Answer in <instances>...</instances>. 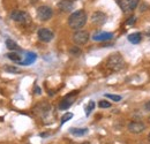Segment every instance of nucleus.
<instances>
[{"mask_svg": "<svg viewBox=\"0 0 150 144\" xmlns=\"http://www.w3.org/2000/svg\"><path fill=\"white\" fill-rule=\"evenodd\" d=\"M71 1H75V0H71Z\"/></svg>", "mask_w": 150, "mask_h": 144, "instance_id": "32", "label": "nucleus"}, {"mask_svg": "<svg viewBox=\"0 0 150 144\" xmlns=\"http://www.w3.org/2000/svg\"><path fill=\"white\" fill-rule=\"evenodd\" d=\"M147 34H148V35H149V36H150V29H149V30H148V32H147Z\"/></svg>", "mask_w": 150, "mask_h": 144, "instance_id": "28", "label": "nucleus"}, {"mask_svg": "<svg viewBox=\"0 0 150 144\" xmlns=\"http://www.w3.org/2000/svg\"><path fill=\"white\" fill-rule=\"evenodd\" d=\"M69 53L72 54V55H75V56H79L80 54L82 53V51H81V49H80V47H77V46H73V47L69 50Z\"/></svg>", "mask_w": 150, "mask_h": 144, "instance_id": "22", "label": "nucleus"}, {"mask_svg": "<svg viewBox=\"0 0 150 144\" xmlns=\"http://www.w3.org/2000/svg\"><path fill=\"white\" fill-rule=\"evenodd\" d=\"M91 22L96 25H103L106 22V15L102 12H95L91 15Z\"/></svg>", "mask_w": 150, "mask_h": 144, "instance_id": "10", "label": "nucleus"}, {"mask_svg": "<svg viewBox=\"0 0 150 144\" xmlns=\"http://www.w3.org/2000/svg\"><path fill=\"white\" fill-rule=\"evenodd\" d=\"M76 95H77V91H73V93L67 95V96L60 102V104H59V109H62V111L68 109V108L73 105V103H74V100H75V96H76Z\"/></svg>", "mask_w": 150, "mask_h": 144, "instance_id": "7", "label": "nucleus"}, {"mask_svg": "<svg viewBox=\"0 0 150 144\" xmlns=\"http://www.w3.org/2000/svg\"><path fill=\"white\" fill-rule=\"evenodd\" d=\"M135 21H136V18H135V16H132V18H129V20L126 22V24H128V25H129V24H133Z\"/></svg>", "mask_w": 150, "mask_h": 144, "instance_id": "25", "label": "nucleus"}, {"mask_svg": "<svg viewBox=\"0 0 150 144\" xmlns=\"http://www.w3.org/2000/svg\"><path fill=\"white\" fill-rule=\"evenodd\" d=\"M35 92L39 95V93H42V90H40V88H38V87H35Z\"/></svg>", "mask_w": 150, "mask_h": 144, "instance_id": "27", "label": "nucleus"}, {"mask_svg": "<svg viewBox=\"0 0 150 144\" xmlns=\"http://www.w3.org/2000/svg\"><path fill=\"white\" fill-rule=\"evenodd\" d=\"M144 109H146V111H148V112H150V100L144 104Z\"/></svg>", "mask_w": 150, "mask_h": 144, "instance_id": "26", "label": "nucleus"}, {"mask_svg": "<svg viewBox=\"0 0 150 144\" xmlns=\"http://www.w3.org/2000/svg\"><path fill=\"white\" fill-rule=\"evenodd\" d=\"M37 35H38L39 40H42V42H44V43H49V42H51V40L53 39V37H54V34H53L50 29H46V28H42V29H39Z\"/></svg>", "mask_w": 150, "mask_h": 144, "instance_id": "8", "label": "nucleus"}, {"mask_svg": "<svg viewBox=\"0 0 150 144\" xmlns=\"http://www.w3.org/2000/svg\"><path fill=\"white\" fill-rule=\"evenodd\" d=\"M7 58L9 59V60H12L13 62H18V64H21L22 62V55L19 54L18 52H11V53H7Z\"/></svg>", "mask_w": 150, "mask_h": 144, "instance_id": "16", "label": "nucleus"}, {"mask_svg": "<svg viewBox=\"0 0 150 144\" xmlns=\"http://www.w3.org/2000/svg\"><path fill=\"white\" fill-rule=\"evenodd\" d=\"M106 67L112 72H120L125 68V60L120 53L111 54L106 60Z\"/></svg>", "mask_w": 150, "mask_h": 144, "instance_id": "2", "label": "nucleus"}, {"mask_svg": "<svg viewBox=\"0 0 150 144\" xmlns=\"http://www.w3.org/2000/svg\"><path fill=\"white\" fill-rule=\"evenodd\" d=\"M69 131L74 136H83L88 134V128H71Z\"/></svg>", "mask_w": 150, "mask_h": 144, "instance_id": "17", "label": "nucleus"}, {"mask_svg": "<svg viewBox=\"0 0 150 144\" xmlns=\"http://www.w3.org/2000/svg\"><path fill=\"white\" fill-rule=\"evenodd\" d=\"M105 97H106V98H109V99H111V100H113V102H120V100H121V96H118V95L106 93V95H105Z\"/></svg>", "mask_w": 150, "mask_h": 144, "instance_id": "23", "label": "nucleus"}, {"mask_svg": "<svg viewBox=\"0 0 150 144\" xmlns=\"http://www.w3.org/2000/svg\"><path fill=\"white\" fill-rule=\"evenodd\" d=\"M98 106L100 108H109L111 107V103H109L108 100H100L98 103Z\"/></svg>", "mask_w": 150, "mask_h": 144, "instance_id": "24", "label": "nucleus"}, {"mask_svg": "<svg viewBox=\"0 0 150 144\" xmlns=\"http://www.w3.org/2000/svg\"><path fill=\"white\" fill-rule=\"evenodd\" d=\"M11 18L18 23H22V24H27L30 22V16L28 15V13L23 12V11H14L11 14Z\"/></svg>", "mask_w": 150, "mask_h": 144, "instance_id": "4", "label": "nucleus"}, {"mask_svg": "<svg viewBox=\"0 0 150 144\" xmlns=\"http://www.w3.org/2000/svg\"><path fill=\"white\" fill-rule=\"evenodd\" d=\"M53 15V11L49 6H40L37 8V18L40 21H49Z\"/></svg>", "mask_w": 150, "mask_h": 144, "instance_id": "5", "label": "nucleus"}, {"mask_svg": "<svg viewBox=\"0 0 150 144\" xmlns=\"http://www.w3.org/2000/svg\"><path fill=\"white\" fill-rule=\"evenodd\" d=\"M89 40V34L84 30H77L73 35V42L76 45H84Z\"/></svg>", "mask_w": 150, "mask_h": 144, "instance_id": "6", "label": "nucleus"}, {"mask_svg": "<svg viewBox=\"0 0 150 144\" xmlns=\"http://www.w3.org/2000/svg\"><path fill=\"white\" fill-rule=\"evenodd\" d=\"M37 55L35 53H28L25 55V60H22L21 65H24V66H28V65H31L33 62H35Z\"/></svg>", "mask_w": 150, "mask_h": 144, "instance_id": "15", "label": "nucleus"}, {"mask_svg": "<svg viewBox=\"0 0 150 144\" xmlns=\"http://www.w3.org/2000/svg\"><path fill=\"white\" fill-rule=\"evenodd\" d=\"M35 111H36V113H38V114H40L43 118L51 111V106L49 105V104H39L37 107L35 108Z\"/></svg>", "mask_w": 150, "mask_h": 144, "instance_id": "13", "label": "nucleus"}, {"mask_svg": "<svg viewBox=\"0 0 150 144\" xmlns=\"http://www.w3.org/2000/svg\"><path fill=\"white\" fill-rule=\"evenodd\" d=\"M148 120H149V122H150V116H149V119H148Z\"/></svg>", "mask_w": 150, "mask_h": 144, "instance_id": "31", "label": "nucleus"}, {"mask_svg": "<svg viewBox=\"0 0 150 144\" xmlns=\"http://www.w3.org/2000/svg\"><path fill=\"white\" fill-rule=\"evenodd\" d=\"M87 13L83 9L76 11L74 13L71 14V16L68 18V25L73 29V30H79L82 27H84L86 22H87Z\"/></svg>", "mask_w": 150, "mask_h": 144, "instance_id": "1", "label": "nucleus"}, {"mask_svg": "<svg viewBox=\"0 0 150 144\" xmlns=\"http://www.w3.org/2000/svg\"><path fill=\"white\" fill-rule=\"evenodd\" d=\"M127 38H128V40L131 42L132 44H139L141 42V39H142V35L140 32H134V34H131Z\"/></svg>", "mask_w": 150, "mask_h": 144, "instance_id": "18", "label": "nucleus"}, {"mask_svg": "<svg viewBox=\"0 0 150 144\" xmlns=\"http://www.w3.org/2000/svg\"><path fill=\"white\" fill-rule=\"evenodd\" d=\"M113 38L112 32H96L93 36V39L95 42H108Z\"/></svg>", "mask_w": 150, "mask_h": 144, "instance_id": "12", "label": "nucleus"}, {"mask_svg": "<svg viewBox=\"0 0 150 144\" xmlns=\"http://www.w3.org/2000/svg\"><path fill=\"white\" fill-rule=\"evenodd\" d=\"M146 129V125L140 121H132L128 124V130L132 134H141Z\"/></svg>", "mask_w": 150, "mask_h": 144, "instance_id": "9", "label": "nucleus"}, {"mask_svg": "<svg viewBox=\"0 0 150 144\" xmlns=\"http://www.w3.org/2000/svg\"><path fill=\"white\" fill-rule=\"evenodd\" d=\"M0 121H4V118H0Z\"/></svg>", "mask_w": 150, "mask_h": 144, "instance_id": "29", "label": "nucleus"}, {"mask_svg": "<svg viewBox=\"0 0 150 144\" xmlns=\"http://www.w3.org/2000/svg\"><path fill=\"white\" fill-rule=\"evenodd\" d=\"M140 0H117L118 6L122 9L124 13H131L133 12L137 5H139Z\"/></svg>", "mask_w": 150, "mask_h": 144, "instance_id": "3", "label": "nucleus"}, {"mask_svg": "<svg viewBox=\"0 0 150 144\" xmlns=\"http://www.w3.org/2000/svg\"><path fill=\"white\" fill-rule=\"evenodd\" d=\"M95 108V102H93V100H90L89 102V104H88V106L86 107V115L88 116V115H90V113L94 111Z\"/></svg>", "mask_w": 150, "mask_h": 144, "instance_id": "21", "label": "nucleus"}, {"mask_svg": "<svg viewBox=\"0 0 150 144\" xmlns=\"http://www.w3.org/2000/svg\"><path fill=\"white\" fill-rule=\"evenodd\" d=\"M6 46H7V49L9 50V51H14V52H16V51H20V47L19 45L13 40V39H11V38H8V39H6Z\"/></svg>", "mask_w": 150, "mask_h": 144, "instance_id": "14", "label": "nucleus"}, {"mask_svg": "<svg viewBox=\"0 0 150 144\" xmlns=\"http://www.w3.org/2000/svg\"><path fill=\"white\" fill-rule=\"evenodd\" d=\"M73 118V113H71V112H67V113H65L62 116H61V125H64V124H66L68 120H71Z\"/></svg>", "mask_w": 150, "mask_h": 144, "instance_id": "20", "label": "nucleus"}, {"mask_svg": "<svg viewBox=\"0 0 150 144\" xmlns=\"http://www.w3.org/2000/svg\"><path fill=\"white\" fill-rule=\"evenodd\" d=\"M148 140L150 141V134H149V136H148Z\"/></svg>", "mask_w": 150, "mask_h": 144, "instance_id": "30", "label": "nucleus"}, {"mask_svg": "<svg viewBox=\"0 0 150 144\" xmlns=\"http://www.w3.org/2000/svg\"><path fill=\"white\" fill-rule=\"evenodd\" d=\"M73 7H74V4H73V1H71V0H60V1L58 2V8H59L61 12H64V13L71 12V11L73 9Z\"/></svg>", "mask_w": 150, "mask_h": 144, "instance_id": "11", "label": "nucleus"}, {"mask_svg": "<svg viewBox=\"0 0 150 144\" xmlns=\"http://www.w3.org/2000/svg\"><path fill=\"white\" fill-rule=\"evenodd\" d=\"M4 71L7 73H11V74H19V73H21V69L18 68V67H15V66H13V65L5 66L4 67Z\"/></svg>", "mask_w": 150, "mask_h": 144, "instance_id": "19", "label": "nucleus"}]
</instances>
